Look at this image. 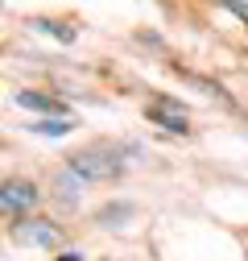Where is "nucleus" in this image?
Wrapping results in <instances>:
<instances>
[{"instance_id": "nucleus-2", "label": "nucleus", "mask_w": 248, "mask_h": 261, "mask_svg": "<svg viewBox=\"0 0 248 261\" xmlns=\"http://www.w3.org/2000/svg\"><path fill=\"white\" fill-rule=\"evenodd\" d=\"M38 203V187L29 178H5L0 182V220H17Z\"/></svg>"}, {"instance_id": "nucleus-1", "label": "nucleus", "mask_w": 248, "mask_h": 261, "mask_svg": "<svg viewBox=\"0 0 248 261\" xmlns=\"http://www.w3.org/2000/svg\"><path fill=\"white\" fill-rule=\"evenodd\" d=\"M71 170L79 178H91V182H108L124 170V162L112 149H83V153H71Z\"/></svg>"}, {"instance_id": "nucleus-6", "label": "nucleus", "mask_w": 248, "mask_h": 261, "mask_svg": "<svg viewBox=\"0 0 248 261\" xmlns=\"http://www.w3.org/2000/svg\"><path fill=\"white\" fill-rule=\"evenodd\" d=\"M29 128H34V133H42V137H67V133H71L75 124H71L67 116H58V120H50V116H46V120H38V124H29Z\"/></svg>"}, {"instance_id": "nucleus-5", "label": "nucleus", "mask_w": 248, "mask_h": 261, "mask_svg": "<svg viewBox=\"0 0 248 261\" xmlns=\"http://www.w3.org/2000/svg\"><path fill=\"white\" fill-rule=\"evenodd\" d=\"M17 104L21 108H34V112H46V116H67V104L54 100V95H42V91H17Z\"/></svg>"}, {"instance_id": "nucleus-4", "label": "nucleus", "mask_w": 248, "mask_h": 261, "mask_svg": "<svg viewBox=\"0 0 248 261\" xmlns=\"http://www.w3.org/2000/svg\"><path fill=\"white\" fill-rule=\"evenodd\" d=\"M13 241L25 245V249H62V232L58 228H50V220H25L13 228Z\"/></svg>"}, {"instance_id": "nucleus-7", "label": "nucleus", "mask_w": 248, "mask_h": 261, "mask_svg": "<svg viewBox=\"0 0 248 261\" xmlns=\"http://www.w3.org/2000/svg\"><path fill=\"white\" fill-rule=\"evenodd\" d=\"M42 29H46V34H54V38H62V42H75V29H67V25H62V21H38Z\"/></svg>"}, {"instance_id": "nucleus-3", "label": "nucleus", "mask_w": 248, "mask_h": 261, "mask_svg": "<svg viewBox=\"0 0 248 261\" xmlns=\"http://www.w3.org/2000/svg\"><path fill=\"white\" fill-rule=\"evenodd\" d=\"M145 116L153 124H162L166 133H186V128H191V112H186L178 100H170V95H153V100L145 104Z\"/></svg>"}, {"instance_id": "nucleus-8", "label": "nucleus", "mask_w": 248, "mask_h": 261, "mask_svg": "<svg viewBox=\"0 0 248 261\" xmlns=\"http://www.w3.org/2000/svg\"><path fill=\"white\" fill-rule=\"evenodd\" d=\"M224 5H228V9H232V13H236L244 25H248V0H224Z\"/></svg>"}, {"instance_id": "nucleus-9", "label": "nucleus", "mask_w": 248, "mask_h": 261, "mask_svg": "<svg viewBox=\"0 0 248 261\" xmlns=\"http://www.w3.org/2000/svg\"><path fill=\"white\" fill-rule=\"evenodd\" d=\"M58 261H83V257H79V253H62Z\"/></svg>"}]
</instances>
